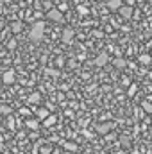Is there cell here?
Returning <instances> with one entry per match:
<instances>
[{
  "instance_id": "cell-1",
  "label": "cell",
  "mask_w": 152,
  "mask_h": 154,
  "mask_svg": "<svg viewBox=\"0 0 152 154\" xmlns=\"http://www.w3.org/2000/svg\"><path fill=\"white\" fill-rule=\"evenodd\" d=\"M45 38V22H36L32 23L31 27V32H29V39L32 43H41Z\"/></svg>"
},
{
  "instance_id": "cell-2",
  "label": "cell",
  "mask_w": 152,
  "mask_h": 154,
  "mask_svg": "<svg viewBox=\"0 0 152 154\" xmlns=\"http://www.w3.org/2000/svg\"><path fill=\"white\" fill-rule=\"evenodd\" d=\"M61 39H63V43H74V39H75V32H74V29H70V27H66L63 32H61Z\"/></svg>"
},
{
  "instance_id": "cell-3",
  "label": "cell",
  "mask_w": 152,
  "mask_h": 154,
  "mask_svg": "<svg viewBox=\"0 0 152 154\" xmlns=\"http://www.w3.org/2000/svg\"><path fill=\"white\" fill-rule=\"evenodd\" d=\"M113 127H114L113 122H100V124H97V133H100V134H108Z\"/></svg>"
},
{
  "instance_id": "cell-4",
  "label": "cell",
  "mask_w": 152,
  "mask_h": 154,
  "mask_svg": "<svg viewBox=\"0 0 152 154\" xmlns=\"http://www.w3.org/2000/svg\"><path fill=\"white\" fill-rule=\"evenodd\" d=\"M2 82L4 84H14V81H16V75H14V72L13 70H5L4 74H2Z\"/></svg>"
},
{
  "instance_id": "cell-5",
  "label": "cell",
  "mask_w": 152,
  "mask_h": 154,
  "mask_svg": "<svg viewBox=\"0 0 152 154\" xmlns=\"http://www.w3.org/2000/svg\"><path fill=\"white\" fill-rule=\"evenodd\" d=\"M47 20H52V22H63V13H59V11L54 7V9H50V11L47 13Z\"/></svg>"
},
{
  "instance_id": "cell-6",
  "label": "cell",
  "mask_w": 152,
  "mask_h": 154,
  "mask_svg": "<svg viewBox=\"0 0 152 154\" xmlns=\"http://www.w3.org/2000/svg\"><path fill=\"white\" fill-rule=\"evenodd\" d=\"M118 13H120V16H122L123 20H131V16H132V5H125V4H123Z\"/></svg>"
},
{
  "instance_id": "cell-7",
  "label": "cell",
  "mask_w": 152,
  "mask_h": 154,
  "mask_svg": "<svg viewBox=\"0 0 152 154\" xmlns=\"http://www.w3.org/2000/svg\"><path fill=\"white\" fill-rule=\"evenodd\" d=\"M108 61H109V54L108 52H102V54H99L95 57V65L97 66H104V65H108Z\"/></svg>"
},
{
  "instance_id": "cell-8",
  "label": "cell",
  "mask_w": 152,
  "mask_h": 154,
  "mask_svg": "<svg viewBox=\"0 0 152 154\" xmlns=\"http://www.w3.org/2000/svg\"><path fill=\"white\" fill-rule=\"evenodd\" d=\"M122 5H123V0H108V9H109L111 13L120 11Z\"/></svg>"
},
{
  "instance_id": "cell-9",
  "label": "cell",
  "mask_w": 152,
  "mask_h": 154,
  "mask_svg": "<svg viewBox=\"0 0 152 154\" xmlns=\"http://www.w3.org/2000/svg\"><path fill=\"white\" fill-rule=\"evenodd\" d=\"M36 115H38V120H45L47 116H50V111H48V108H38Z\"/></svg>"
},
{
  "instance_id": "cell-10",
  "label": "cell",
  "mask_w": 152,
  "mask_h": 154,
  "mask_svg": "<svg viewBox=\"0 0 152 154\" xmlns=\"http://www.w3.org/2000/svg\"><path fill=\"white\" fill-rule=\"evenodd\" d=\"M113 65H114V68H118V70H123L125 66H127V61L123 59V57H116L113 61Z\"/></svg>"
},
{
  "instance_id": "cell-11",
  "label": "cell",
  "mask_w": 152,
  "mask_h": 154,
  "mask_svg": "<svg viewBox=\"0 0 152 154\" xmlns=\"http://www.w3.org/2000/svg\"><path fill=\"white\" fill-rule=\"evenodd\" d=\"M56 122H57V116H56V115H50V116H47V118L43 120V125H45V127H52Z\"/></svg>"
},
{
  "instance_id": "cell-12",
  "label": "cell",
  "mask_w": 152,
  "mask_h": 154,
  "mask_svg": "<svg viewBox=\"0 0 152 154\" xmlns=\"http://www.w3.org/2000/svg\"><path fill=\"white\" fill-rule=\"evenodd\" d=\"M39 100H41V95H39L38 91H34V93L29 95V104H38Z\"/></svg>"
},
{
  "instance_id": "cell-13",
  "label": "cell",
  "mask_w": 152,
  "mask_h": 154,
  "mask_svg": "<svg viewBox=\"0 0 152 154\" xmlns=\"http://www.w3.org/2000/svg\"><path fill=\"white\" fill-rule=\"evenodd\" d=\"M25 125H27L29 129H32V131H36V129L39 127V120H27V122H25Z\"/></svg>"
},
{
  "instance_id": "cell-14",
  "label": "cell",
  "mask_w": 152,
  "mask_h": 154,
  "mask_svg": "<svg viewBox=\"0 0 152 154\" xmlns=\"http://www.w3.org/2000/svg\"><path fill=\"white\" fill-rule=\"evenodd\" d=\"M63 147L70 152H75L77 151V143H72V142H63Z\"/></svg>"
},
{
  "instance_id": "cell-15",
  "label": "cell",
  "mask_w": 152,
  "mask_h": 154,
  "mask_svg": "<svg viewBox=\"0 0 152 154\" xmlns=\"http://www.w3.org/2000/svg\"><path fill=\"white\" fill-rule=\"evenodd\" d=\"M136 91H138V84L131 82V84H129V90H127V95H129V97H132V95H136Z\"/></svg>"
},
{
  "instance_id": "cell-16",
  "label": "cell",
  "mask_w": 152,
  "mask_h": 154,
  "mask_svg": "<svg viewBox=\"0 0 152 154\" xmlns=\"http://www.w3.org/2000/svg\"><path fill=\"white\" fill-rule=\"evenodd\" d=\"M5 125H7V127H9L11 131H14V129H16V125H14V118H13L11 115L5 118Z\"/></svg>"
},
{
  "instance_id": "cell-17",
  "label": "cell",
  "mask_w": 152,
  "mask_h": 154,
  "mask_svg": "<svg viewBox=\"0 0 152 154\" xmlns=\"http://www.w3.org/2000/svg\"><path fill=\"white\" fill-rule=\"evenodd\" d=\"M150 61H152L150 54H141V56H140V63H143V65H149Z\"/></svg>"
},
{
  "instance_id": "cell-18",
  "label": "cell",
  "mask_w": 152,
  "mask_h": 154,
  "mask_svg": "<svg viewBox=\"0 0 152 154\" xmlns=\"http://www.w3.org/2000/svg\"><path fill=\"white\" fill-rule=\"evenodd\" d=\"M0 115L9 116V115H11V108H9V106H5V104H2V106H0Z\"/></svg>"
},
{
  "instance_id": "cell-19",
  "label": "cell",
  "mask_w": 152,
  "mask_h": 154,
  "mask_svg": "<svg viewBox=\"0 0 152 154\" xmlns=\"http://www.w3.org/2000/svg\"><path fill=\"white\" fill-rule=\"evenodd\" d=\"M22 27H23V25H22V22H13L11 31H13V32H20V31H22Z\"/></svg>"
},
{
  "instance_id": "cell-20",
  "label": "cell",
  "mask_w": 152,
  "mask_h": 154,
  "mask_svg": "<svg viewBox=\"0 0 152 154\" xmlns=\"http://www.w3.org/2000/svg\"><path fill=\"white\" fill-rule=\"evenodd\" d=\"M120 143L125 145V147H129V145H131V138H129L127 134H122V136H120Z\"/></svg>"
},
{
  "instance_id": "cell-21",
  "label": "cell",
  "mask_w": 152,
  "mask_h": 154,
  "mask_svg": "<svg viewBox=\"0 0 152 154\" xmlns=\"http://www.w3.org/2000/svg\"><path fill=\"white\" fill-rule=\"evenodd\" d=\"M141 108H143V111H145V113H150V115H152V102H143V104H141Z\"/></svg>"
},
{
  "instance_id": "cell-22",
  "label": "cell",
  "mask_w": 152,
  "mask_h": 154,
  "mask_svg": "<svg viewBox=\"0 0 152 154\" xmlns=\"http://www.w3.org/2000/svg\"><path fill=\"white\" fill-rule=\"evenodd\" d=\"M77 13L84 16V14H88V7L86 5H77Z\"/></svg>"
},
{
  "instance_id": "cell-23",
  "label": "cell",
  "mask_w": 152,
  "mask_h": 154,
  "mask_svg": "<svg viewBox=\"0 0 152 154\" xmlns=\"http://www.w3.org/2000/svg\"><path fill=\"white\" fill-rule=\"evenodd\" d=\"M7 48H9V50H14V48H16V39L14 38H11L7 41Z\"/></svg>"
},
{
  "instance_id": "cell-24",
  "label": "cell",
  "mask_w": 152,
  "mask_h": 154,
  "mask_svg": "<svg viewBox=\"0 0 152 154\" xmlns=\"http://www.w3.org/2000/svg\"><path fill=\"white\" fill-rule=\"evenodd\" d=\"M56 9H57L59 13H65V11H68V4H66V2H63V4H61V5H57Z\"/></svg>"
},
{
  "instance_id": "cell-25",
  "label": "cell",
  "mask_w": 152,
  "mask_h": 154,
  "mask_svg": "<svg viewBox=\"0 0 152 154\" xmlns=\"http://www.w3.org/2000/svg\"><path fill=\"white\" fill-rule=\"evenodd\" d=\"M41 154H52V147H50V145L41 147Z\"/></svg>"
},
{
  "instance_id": "cell-26",
  "label": "cell",
  "mask_w": 152,
  "mask_h": 154,
  "mask_svg": "<svg viewBox=\"0 0 152 154\" xmlns=\"http://www.w3.org/2000/svg\"><path fill=\"white\" fill-rule=\"evenodd\" d=\"M43 7H45L47 11H50V9H54V7H52V2H50V0H45V2H43Z\"/></svg>"
},
{
  "instance_id": "cell-27",
  "label": "cell",
  "mask_w": 152,
  "mask_h": 154,
  "mask_svg": "<svg viewBox=\"0 0 152 154\" xmlns=\"http://www.w3.org/2000/svg\"><path fill=\"white\" fill-rule=\"evenodd\" d=\"M45 74H48V75H57L59 72H56V70H50V68H47V70H45Z\"/></svg>"
},
{
  "instance_id": "cell-28",
  "label": "cell",
  "mask_w": 152,
  "mask_h": 154,
  "mask_svg": "<svg viewBox=\"0 0 152 154\" xmlns=\"http://www.w3.org/2000/svg\"><path fill=\"white\" fill-rule=\"evenodd\" d=\"M63 63H65V59H63V57H59V59H57V65H59V66H63Z\"/></svg>"
},
{
  "instance_id": "cell-29",
  "label": "cell",
  "mask_w": 152,
  "mask_h": 154,
  "mask_svg": "<svg viewBox=\"0 0 152 154\" xmlns=\"http://www.w3.org/2000/svg\"><path fill=\"white\" fill-rule=\"evenodd\" d=\"M66 99H74V91H68L66 93Z\"/></svg>"
},
{
  "instance_id": "cell-30",
  "label": "cell",
  "mask_w": 152,
  "mask_h": 154,
  "mask_svg": "<svg viewBox=\"0 0 152 154\" xmlns=\"http://www.w3.org/2000/svg\"><path fill=\"white\" fill-rule=\"evenodd\" d=\"M2 29H4V20H0V32H2Z\"/></svg>"
},
{
  "instance_id": "cell-31",
  "label": "cell",
  "mask_w": 152,
  "mask_h": 154,
  "mask_svg": "<svg viewBox=\"0 0 152 154\" xmlns=\"http://www.w3.org/2000/svg\"><path fill=\"white\" fill-rule=\"evenodd\" d=\"M131 154H141V152H140L138 149H134V151H131Z\"/></svg>"
},
{
  "instance_id": "cell-32",
  "label": "cell",
  "mask_w": 152,
  "mask_h": 154,
  "mask_svg": "<svg viewBox=\"0 0 152 154\" xmlns=\"http://www.w3.org/2000/svg\"><path fill=\"white\" fill-rule=\"evenodd\" d=\"M147 47H149V48H152V39L149 41V43H147Z\"/></svg>"
},
{
  "instance_id": "cell-33",
  "label": "cell",
  "mask_w": 152,
  "mask_h": 154,
  "mask_svg": "<svg viewBox=\"0 0 152 154\" xmlns=\"http://www.w3.org/2000/svg\"><path fill=\"white\" fill-rule=\"evenodd\" d=\"M4 151H5V149H4V145H0V154L4 152Z\"/></svg>"
},
{
  "instance_id": "cell-34",
  "label": "cell",
  "mask_w": 152,
  "mask_h": 154,
  "mask_svg": "<svg viewBox=\"0 0 152 154\" xmlns=\"http://www.w3.org/2000/svg\"><path fill=\"white\" fill-rule=\"evenodd\" d=\"M2 154H9V151H4V152H2Z\"/></svg>"
},
{
  "instance_id": "cell-35",
  "label": "cell",
  "mask_w": 152,
  "mask_h": 154,
  "mask_svg": "<svg viewBox=\"0 0 152 154\" xmlns=\"http://www.w3.org/2000/svg\"><path fill=\"white\" fill-rule=\"evenodd\" d=\"M138 2H145V0H138Z\"/></svg>"
},
{
  "instance_id": "cell-36",
  "label": "cell",
  "mask_w": 152,
  "mask_h": 154,
  "mask_svg": "<svg viewBox=\"0 0 152 154\" xmlns=\"http://www.w3.org/2000/svg\"><path fill=\"white\" fill-rule=\"evenodd\" d=\"M150 57H152V52H150Z\"/></svg>"
}]
</instances>
